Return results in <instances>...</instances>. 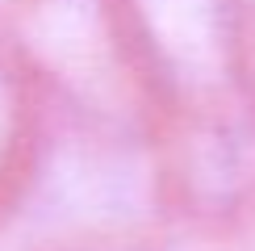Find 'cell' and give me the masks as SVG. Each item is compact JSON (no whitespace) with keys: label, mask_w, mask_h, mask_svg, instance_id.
Here are the masks:
<instances>
[{"label":"cell","mask_w":255,"mask_h":251,"mask_svg":"<svg viewBox=\"0 0 255 251\" xmlns=\"http://www.w3.org/2000/svg\"><path fill=\"white\" fill-rule=\"evenodd\" d=\"M21 4H25V0H0V29H4V21L13 17L17 8H21Z\"/></svg>","instance_id":"5"},{"label":"cell","mask_w":255,"mask_h":251,"mask_svg":"<svg viewBox=\"0 0 255 251\" xmlns=\"http://www.w3.org/2000/svg\"><path fill=\"white\" fill-rule=\"evenodd\" d=\"M0 34L17 50L46 109L167 126L118 0H25Z\"/></svg>","instance_id":"1"},{"label":"cell","mask_w":255,"mask_h":251,"mask_svg":"<svg viewBox=\"0 0 255 251\" xmlns=\"http://www.w3.org/2000/svg\"><path fill=\"white\" fill-rule=\"evenodd\" d=\"M42 138V97L0 34V214L17 209Z\"/></svg>","instance_id":"3"},{"label":"cell","mask_w":255,"mask_h":251,"mask_svg":"<svg viewBox=\"0 0 255 251\" xmlns=\"http://www.w3.org/2000/svg\"><path fill=\"white\" fill-rule=\"evenodd\" d=\"M243 84L255 109V0H243Z\"/></svg>","instance_id":"4"},{"label":"cell","mask_w":255,"mask_h":251,"mask_svg":"<svg viewBox=\"0 0 255 251\" xmlns=\"http://www.w3.org/2000/svg\"><path fill=\"white\" fill-rule=\"evenodd\" d=\"M163 122L247 109L243 0H118Z\"/></svg>","instance_id":"2"}]
</instances>
